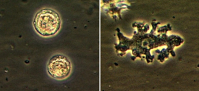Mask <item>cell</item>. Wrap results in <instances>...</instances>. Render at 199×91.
Instances as JSON below:
<instances>
[{
	"instance_id": "obj_1",
	"label": "cell",
	"mask_w": 199,
	"mask_h": 91,
	"mask_svg": "<svg viewBox=\"0 0 199 91\" xmlns=\"http://www.w3.org/2000/svg\"><path fill=\"white\" fill-rule=\"evenodd\" d=\"M33 23L36 31L44 36L56 33L60 23L58 14L53 10L47 8L41 9L37 13Z\"/></svg>"
},
{
	"instance_id": "obj_2",
	"label": "cell",
	"mask_w": 199,
	"mask_h": 91,
	"mask_svg": "<svg viewBox=\"0 0 199 91\" xmlns=\"http://www.w3.org/2000/svg\"><path fill=\"white\" fill-rule=\"evenodd\" d=\"M72 66L69 59L61 55H57L50 60L48 66V71L53 77L57 79H64L71 72Z\"/></svg>"
}]
</instances>
